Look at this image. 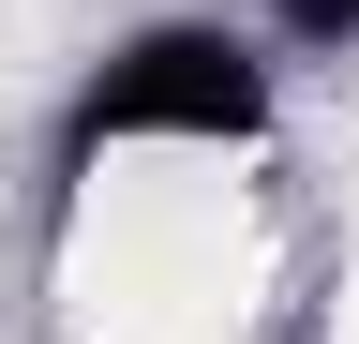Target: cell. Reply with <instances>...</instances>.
<instances>
[{
    "label": "cell",
    "instance_id": "1",
    "mask_svg": "<svg viewBox=\"0 0 359 344\" xmlns=\"http://www.w3.org/2000/svg\"><path fill=\"white\" fill-rule=\"evenodd\" d=\"M269 120V60L255 30L224 15H180V30H135V46L75 90V150H135V135H195V150H240Z\"/></svg>",
    "mask_w": 359,
    "mask_h": 344
},
{
    "label": "cell",
    "instance_id": "2",
    "mask_svg": "<svg viewBox=\"0 0 359 344\" xmlns=\"http://www.w3.org/2000/svg\"><path fill=\"white\" fill-rule=\"evenodd\" d=\"M255 15L285 30L299 60H344V46H359V0H255Z\"/></svg>",
    "mask_w": 359,
    "mask_h": 344
}]
</instances>
